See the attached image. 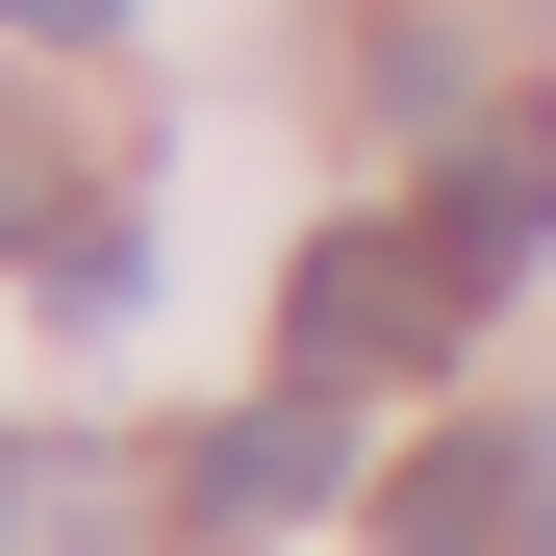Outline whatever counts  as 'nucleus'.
<instances>
[{
  "instance_id": "nucleus-4",
  "label": "nucleus",
  "mask_w": 556,
  "mask_h": 556,
  "mask_svg": "<svg viewBox=\"0 0 556 556\" xmlns=\"http://www.w3.org/2000/svg\"><path fill=\"white\" fill-rule=\"evenodd\" d=\"M430 253H455V278H531V253H556V102L455 127V177H430Z\"/></svg>"
},
{
  "instance_id": "nucleus-7",
  "label": "nucleus",
  "mask_w": 556,
  "mask_h": 556,
  "mask_svg": "<svg viewBox=\"0 0 556 556\" xmlns=\"http://www.w3.org/2000/svg\"><path fill=\"white\" fill-rule=\"evenodd\" d=\"M531 481H556V430H531Z\"/></svg>"
},
{
  "instance_id": "nucleus-1",
  "label": "nucleus",
  "mask_w": 556,
  "mask_h": 556,
  "mask_svg": "<svg viewBox=\"0 0 556 556\" xmlns=\"http://www.w3.org/2000/svg\"><path fill=\"white\" fill-rule=\"evenodd\" d=\"M455 304H481V278H455L430 228H304V278H278V380H430L455 354Z\"/></svg>"
},
{
  "instance_id": "nucleus-5",
  "label": "nucleus",
  "mask_w": 556,
  "mask_h": 556,
  "mask_svg": "<svg viewBox=\"0 0 556 556\" xmlns=\"http://www.w3.org/2000/svg\"><path fill=\"white\" fill-rule=\"evenodd\" d=\"M51 228H76V152H51L26 76H0V253H51Z\"/></svg>"
},
{
  "instance_id": "nucleus-6",
  "label": "nucleus",
  "mask_w": 556,
  "mask_h": 556,
  "mask_svg": "<svg viewBox=\"0 0 556 556\" xmlns=\"http://www.w3.org/2000/svg\"><path fill=\"white\" fill-rule=\"evenodd\" d=\"M0 26H26V51H102V26H127V0H0Z\"/></svg>"
},
{
  "instance_id": "nucleus-2",
  "label": "nucleus",
  "mask_w": 556,
  "mask_h": 556,
  "mask_svg": "<svg viewBox=\"0 0 556 556\" xmlns=\"http://www.w3.org/2000/svg\"><path fill=\"white\" fill-rule=\"evenodd\" d=\"M329 481H354V405H329V380H278V405H228L203 455H177V506H203V531H304Z\"/></svg>"
},
{
  "instance_id": "nucleus-3",
  "label": "nucleus",
  "mask_w": 556,
  "mask_h": 556,
  "mask_svg": "<svg viewBox=\"0 0 556 556\" xmlns=\"http://www.w3.org/2000/svg\"><path fill=\"white\" fill-rule=\"evenodd\" d=\"M380 556H556V481H531V430H430L405 481H380Z\"/></svg>"
}]
</instances>
